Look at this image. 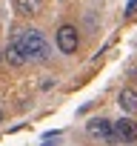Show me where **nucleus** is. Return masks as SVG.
I'll return each mask as SVG.
<instances>
[{
  "label": "nucleus",
  "mask_w": 137,
  "mask_h": 146,
  "mask_svg": "<svg viewBox=\"0 0 137 146\" xmlns=\"http://www.w3.org/2000/svg\"><path fill=\"white\" fill-rule=\"evenodd\" d=\"M111 129H114V137H117V143H134V140H137V123H134L131 117L111 120Z\"/></svg>",
  "instance_id": "nucleus-4"
},
{
  "label": "nucleus",
  "mask_w": 137,
  "mask_h": 146,
  "mask_svg": "<svg viewBox=\"0 0 137 146\" xmlns=\"http://www.w3.org/2000/svg\"><path fill=\"white\" fill-rule=\"evenodd\" d=\"M0 63H3V46H0Z\"/></svg>",
  "instance_id": "nucleus-8"
},
{
  "label": "nucleus",
  "mask_w": 137,
  "mask_h": 146,
  "mask_svg": "<svg viewBox=\"0 0 137 146\" xmlns=\"http://www.w3.org/2000/svg\"><path fill=\"white\" fill-rule=\"evenodd\" d=\"M0 123H3V112H0Z\"/></svg>",
  "instance_id": "nucleus-9"
},
{
  "label": "nucleus",
  "mask_w": 137,
  "mask_h": 146,
  "mask_svg": "<svg viewBox=\"0 0 137 146\" xmlns=\"http://www.w3.org/2000/svg\"><path fill=\"white\" fill-rule=\"evenodd\" d=\"M9 43H14V46L23 52L26 63H29V60H32V63H46V60L51 57V46H49V40H46L43 32L34 29V26H29V29H14Z\"/></svg>",
  "instance_id": "nucleus-1"
},
{
  "label": "nucleus",
  "mask_w": 137,
  "mask_h": 146,
  "mask_svg": "<svg viewBox=\"0 0 137 146\" xmlns=\"http://www.w3.org/2000/svg\"><path fill=\"white\" fill-rule=\"evenodd\" d=\"M14 9L20 17H37L43 12V0H14Z\"/></svg>",
  "instance_id": "nucleus-6"
},
{
  "label": "nucleus",
  "mask_w": 137,
  "mask_h": 146,
  "mask_svg": "<svg viewBox=\"0 0 137 146\" xmlns=\"http://www.w3.org/2000/svg\"><path fill=\"white\" fill-rule=\"evenodd\" d=\"M117 106H120L126 115H134V112H137V89H131V86L120 89V95H117Z\"/></svg>",
  "instance_id": "nucleus-5"
},
{
  "label": "nucleus",
  "mask_w": 137,
  "mask_h": 146,
  "mask_svg": "<svg viewBox=\"0 0 137 146\" xmlns=\"http://www.w3.org/2000/svg\"><path fill=\"white\" fill-rule=\"evenodd\" d=\"M134 80H137V69H134Z\"/></svg>",
  "instance_id": "nucleus-10"
},
{
  "label": "nucleus",
  "mask_w": 137,
  "mask_h": 146,
  "mask_svg": "<svg viewBox=\"0 0 137 146\" xmlns=\"http://www.w3.org/2000/svg\"><path fill=\"white\" fill-rule=\"evenodd\" d=\"M3 60L9 63V66H14V69H20V66H26V57H23V52L14 46V43H9L6 49H3Z\"/></svg>",
  "instance_id": "nucleus-7"
},
{
  "label": "nucleus",
  "mask_w": 137,
  "mask_h": 146,
  "mask_svg": "<svg viewBox=\"0 0 137 146\" xmlns=\"http://www.w3.org/2000/svg\"><path fill=\"white\" fill-rule=\"evenodd\" d=\"M57 49H60L63 54H74V52L80 49V35H77V26L63 23V26L57 29Z\"/></svg>",
  "instance_id": "nucleus-3"
},
{
  "label": "nucleus",
  "mask_w": 137,
  "mask_h": 146,
  "mask_svg": "<svg viewBox=\"0 0 137 146\" xmlns=\"http://www.w3.org/2000/svg\"><path fill=\"white\" fill-rule=\"evenodd\" d=\"M86 132L94 137V140H103L109 146H117V137H114V129H111V120L109 117H92L86 123Z\"/></svg>",
  "instance_id": "nucleus-2"
}]
</instances>
